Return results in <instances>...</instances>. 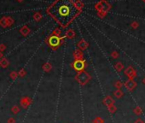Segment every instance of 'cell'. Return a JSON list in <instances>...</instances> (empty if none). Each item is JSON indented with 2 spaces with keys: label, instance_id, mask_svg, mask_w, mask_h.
<instances>
[{
  "label": "cell",
  "instance_id": "obj_22",
  "mask_svg": "<svg viewBox=\"0 0 145 123\" xmlns=\"http://www.w3.org/2000/svg\"><path fill=\"white\" fill-rule=\"evenodd\" d=\"M18 75H19V76H21V77H24V76L26 75V72H25V70H24V69H21V70L19 72Z\"/></svg>",
  "mask_w": 145,
  "mask_h": 123
},
{
  "label": "cell",
  "instance_id": "obj_23",
  "mask_svg": "<svg viewBox=\"0 0 145 123\" xmlns=\"http://www.w3.org/2000/svg\"><path fill=\"white\" fill-rule=\"evenodd\" d=\"M115 68H116V69L118 70V71H120L122 69V68H123V66L120 64V63H117L116 65H115Z\"/></svg>",
  "mask_w": 145,
  "mask_h": 123
},
{
  "label": "cell",
  "instance_id": "obj_29",
  "mask_svg": "<svg viewBox=\"0 0 145 123\" xmlns=\"http://www.w3.org/2000/svg\"><path fill=\"white\" fill-rule=\"evenodd\" d=\"M2 56H3V55H2V53H1V52H0V59H1V57H2Z\"/></svg>",
  "mask_w": 145,
  "mask_h": 123
},
{
  "label": "cell",
  "instance_id": "obj_6",
  "mask_svg": "<svg viewBox=\"0 0 145 123\" xmlns=\"http://www.w3.org/2000/svg\"><path fill=\"white\" fill-rule=\"evenodd\" d=\"M31 103H32V100H31L30 97H23L21 99V102H20V104H21V107H22L23 109H28V108L29 107V105L31 104Z\"/></svg>",
  "mask_w": 145,
  "mask_h": 123
},
{
  "label": "cell",
  "instance_id": "obj_19",
  "mask_svg": "<svg viewBox=\"0 0 145 123\" xmlns=\"http://www.w3.org/2000/svg\"><path fill=\"white\" fill-rule=\"evenodd\" d=\"M66 36L68 37V38H70V39H72V38H73V37H74V33H73V30H69V31L67 32V33H66Z\"/></svg>",
  "mask_w": 145,
  "mask_h": 123
},
{
  "label": "cell",
  "instance_id": "obj_8",
  "mask_svg": "<svg viewBox=\"0 0 145 123\" xmlns=\"http://www.w3.org/2000/svg\"><path fill=\"white\" fill-rule=\"evenodd\" d=\"M126 75H127V76H128L131 80H133V78L136 76V73H135V71L132 69L131 68H128L126 70Z\"/></svg>",
  "mask_w": 145,
  "mask_h": 123
},
{
  "label": "cell",
  "instance_id": "obj_27",
  "mask_svg": "<svg viewBox=\"0 0 145 123\" xmlns=\"http://www.w3.org/2000/svg\"><path fill=\"white\" fill-rule=\"evenodd\" d=\"M113 56H114V57H116V56H117V54H116V53H113Z\"/></svg>",
  "mask_w": 145,
  "mask_h": 123
},
{
  "label": "cell",
  "instance_id": "obj_7",
  "mask_svg": "<svg viewBox=\"0 0 145 123\" xmlns=\"http://www.w3.org/2000/svg\"><path fill=\"white\" fill-rule=\"evenodd\" d=\"M103 104L106 105L107 107L109 106H111V105L114 104V100L113 99L112 97H110V96H106L104 98H103Z\"/></svg>",
  "mask_w": 145,
  "mask_h": 123
},
{
  "label": "cell",
  "instance_id": "obj_17",
  "mask_svg": "<svg viewBox=\"0 0 145 123\" xmlns=\"http://www.w3.org/2000/svg\"><path fill=\"white\" fill-rule=\"evenodd\" d=\"M74 57L76 58V60H80L82 58V53L80 51H76L74 52Z\"/></svg>",
  "mask_w": 145,
  "mask_h": 123
},
{
  "label": "cell",
  "instance_id": "obj_28",
  "mask_svg": "<svg viewBox=\"0 0 145 123\" xmlns=\"http://www.w3.org/2000/svg\"><path fill=\"white\" fill-rule=\"evenodd\" d=\"M142 83H143V84L145 85V77L143 78V80H142Z\"/></svg>",
  "mask_w": 145,
  "mask_h": 123
},
{
  "label": "cell",
  "instance_id": "obj_12",
  "mask_svg": "<svg viewBox=\"0 0 145 123\" xmlns=\"http://www.w3.org/2000/svg\"><path fill=\"white\" fill-rule=\"evenodd\" d=\"M11 111H12V113H13L14 115H17L20 111H21V109H20V108L18 106L15 105V106H13L11 108Z\"/></svg>",
  "mask_w": 145,
  "mask_h": 123
},
{
  "label": "cell",
  "instance_id": "obj_10",
  "mask_svg": "<svg viewBox=\"0 0 145 123\" xmlns=\"http://www.w3.org/2000/svg\"><path fill=\"white\" fill-rule=\"evenodd\" d=\"M133 112H134V114H135V115H142V108H141V107H139V106H136V107L134 108Z\"/></svg>",
  "mask_w": 145,
  "mask_h": 123
},
{
  "label": "cell",
  "instance_id": "obj_25",
  "mask_svg": "<svg viewBox=\"0 0 145 123\" xmlns=\"http://www.w3.org/2000/svg\"><path fill=\"white\" fill-rule=\"evenodd\" d=\"M134 123H145L144 120H142L141 118H138V119H137L136 120H135Z\"/></svg>",
  "mask_w": 145,
  "mask_h": 123
},
{
  "label": "cell",
  "instance_id": "obj_21",
  "mask_svg": "<svg viewBox=\"0 0 145 123\" xmlns=\"http://www.w3.org/2000/svg\"><path fill=\"white\" fill-rule=\"evenodd\" d=\"M9 76H10V78L12 79V80H16V79L17 78V76H18V73H17L16 72H11Z\"/></svg>",
  "mask_w": 145,
  "mask_h": 123
},
{
  "label": "cell",
  "instance_id": "obj_11",
  "mask_svg": "<svg viewBox=\"0 0 145 123\" xmlns=\"http://www.w3.org/2000/svg\"><path fill=\"white\" fill-rule=\"evenodd\" d=\"M78 48H80V49H82V50H85V48L87 47V44L85 42L84 40H81L80 43H78Z\"/></svg>",
  "mask_w": 145,
  "mask_h": 123
},
{
  "label": "cell",
  "instance_id": "obj_20",
  "mask_svg": "<svg viewBox=\"0 0 145 123\" xmlns=\"http://www.w3.org/2000/svg\"><path fill=\"white\" fill-rule=\"evenodd\" d=\"M114 87L117 88V89H121L122 87V83L120 82V81H116V82L114 83Z\"/></svg>",
  "mask_w": 145,
  "mask_h": 123
},
{
  "label": "cell",
  "instance_id": "obj_18",
  "mask_svg": "<svg viewBox=\"0 0 145 123\" xmlns=\"http://www.w3.org/2000/svg\"><path fill=\"white\" fill-rule=\"evenodd\" d=\"M43 68H44V70L46 71V72H49V71H50V69H51V65L50 64V63H45V64L44 65Z\"/></svg>",
  "mask_w": 145,
  "mask_h": 123
},
{
  "label": "cell",
  "instance_id": "obj_5",
  "mask_svg": "<svg viewBox=\"0 0 145 123\" xmlns=\"http://www.w3.org/2000/svg\"><path fill=\"white\" fill-rule=\"evenodd\" d=\"M125 87H126V88L128 91L131 92V91H133L135 88H136L137 83L135 82L133 80H131V79H130V80H128L127 81L125 82Z\"/></svg>",
  "mask_w": 145,
  "mask_h": 123
},
{
  "label": "cell",
  "instance_id": "obj_9",
  "mask_svg": "<svg viewBox=\"0 0 145 123\" xmlns=\"http://www.w3.org/2000/svg\"><path fill=\"white\" fill-rule=\"evenodd\" d=\"M114 95L117 98H120V97H122L123 95H124V92H122L121 89H117V90L114 92Z\"/></svg>",
  "mask_w": 145,
  "mask_h": 123
},
{
  "label": "cell",
  "instance_id": "obj_14",
  "mask_svg": "<svg viewBox=\"0 0 145 123\" xmlns=\"http://www.w3.org/2000/svg\"><path fill=\"white\" fill-rule=\"evenodd\" d=\"M8 65H9V61L8 60H6V59H3V60L0 61V66H1V67L6 68L8 67Z\"/></svg>",
  "mask_w": 145,
  "mask_h": 123
},
{
  "label": "cell",
  "instance_id": "obj_4",
  "mask_svg": "<svg viewBox=\"0 0 145 123\" xmlns=\"http://www.w3.org/2000/svg\"><path fill=\"white\" fill-rule=\"evenodd\" d=\"M72 66L73 67V68H74L75 70L77 71H82L83 69H84L85 66V61L83 60H81V59H80V60H75L74 63H73Z\"/></svg>",
  "mask_w": 145,
  "mask_h": 123
},
{
  "label": "cell",
  "instance_id": "obj_16",
  "mask_svg": "<svg viewBox=\"0 0 145 123\" xmlns=\"http://www.w3.org/2000/svg\"><path fill=\"white\" fill-rule=\"evenodd\" d=\"M21 33L22 34V35H24V36H26V35H28V33H29V29L27 28V27H24L23 28H21Z\"/></svg>",
  "mask_w": 145,
  "mask_h": 123
},
{
  "label": "cell",
  "instance_id": "obj_24",
  "mask_svg": "<svg viewBox=\"0 0 145 123\" xmlns=\"http://www.w3.org/2000/svg\"><path fill=\"white\" fill-rule=\"evenodd\" d=\"M7 122H8V123H16V119L13 118V117H10V118H9V119H8Z\"/></svg>",
  "mask_w": 145,
  "mask_h": 123
},
{
  "label": "cell",
  "instance_id": "obj_15",
  "mask_svg": "<svg viewBox=\"0 0 145 123\" xmlns=\"http://www.w3.org/2000/svg\"><path fill=\"white\" fill-rule=\"evenodd\" d=\"M92 123H104V120H103L102 117L97 116V117H96L94 120H93Z\"/></svg>",
  "mask_w": 145,
  "mask_h": 123
},
{
  "label": "cell",
  "instance_id": "obj_13",
  "mask_svg": "<svg viewBox=\"0 0 145 123\" xmlns=\"http://www.w3.org/2000/svg\"><path fill=\"white\" fill-rule=\"evenodd\" d=\"M108 109H109V111L111 113V114H114V113L116 112V110H117V108L114 104L111 105V106H109L108 107Z\"/></svg>",
  "mask_w": 145,
  "mask_h": 123
},
{
  "label": "cell",
  "instance_id": "obj_1",
  "mask_svg": "<svg viewBox=\"0 0 145 123\" xmlns=\"http://www.w3.org/2000/svg\"><path fill=\"white\" fill-rule=\"evenodd\" d=\"M50 14L61 25H67L77 16L78 10L71 0H57L49 9Z\"/></svg>",
  "mask_w": 145,
  "mask_h": 123
},
{
  "label": "cell",
  "instance_id": "obj_26",
  "mask_svg": "<svg viewBox=\"0 0 145 123\" xmlns=\"http://www.w3.org/2000/svg\"><path fill=\"white\" fill-rule=\"evenodd\" d=\"M4 50H5V45H0V51H3Z\"/></svg>",
  "mask_w": 145,
  "mask_h": 123
},
{
  "label": "cell",
  "instance_id": "obj_3",
  "mask_svg": "<svg viewBox=\"0 0 145 123\" xmlns=\"http://www.w3.org/2000/svg\"><path fill=\"white\" fill-rule=\"evenodd\" d=\"M61 39H62V38H59V37L56 35H52L49 39V44H50V45L53 49H56L60 45Z\"/></svg>",
  "mask_w": 145,
  "mask_h": 123
},
{
  "label": "cell",
  "instance_id": "obj_2",
  "mask_svg": "<svg viewBox=\"0 0 145 123\" xmlns=\"http://www.w3.org/2000/svg\"><path fill=\"white\" fill-rule=\"evenodd\" d=\"M75 79L77 80V81L80 83V85H85V84H87L88 81L90 80V76L88 75L86 72H84V71H80L78 73V75H76Z\"/></svg>",
  "mask_w": 145,
  "mask_h": 123
}]
</instances>
